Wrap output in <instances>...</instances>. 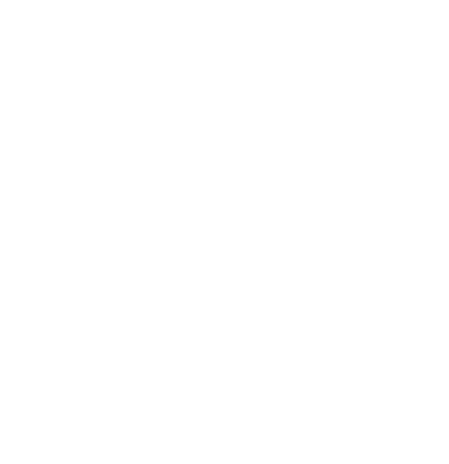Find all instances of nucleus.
Returning a JSON list of instances; mask_svg holds the SVG:
<instances>
[]
</instances>
